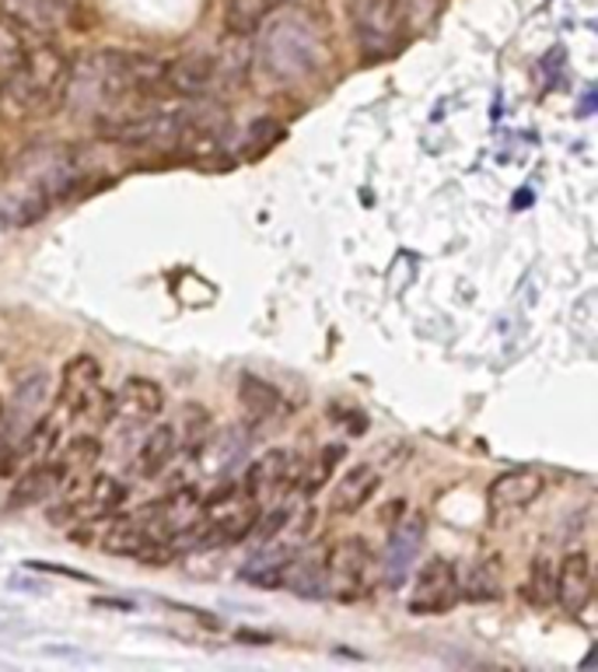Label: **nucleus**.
<instances>
[{
	"label": "nucleus",
	"mask_w": 598,
	"mask_h": 672,
	"mask_svg": "<svg viewBox=\"0 0 598 672\" xmlns=\"http://www.w3.org/2000/svg\"><path fill=\"white\" fill-rule=\"evenodd\" d=\"M595 596V567H591V557L585 550H574L561 561L556 567V588H553V599L561 603V609L567 617H581L588 609Z\"/></svg>",
	"instance_id": "8"
},
{
	"label": "nucleus",
	"mask_w": 598,
	"mask_h": 672,
	"mask_svg": "<svg viewBox=\"0 0 598 672\" xmlns=\"http://www.w3.org/2000/svg\"><path fill=\"white\" fill-rule=\"evenodd\" d=\"M378 487H382V477H378L374 466H368V463L354 466L336 480V487L329 494V511L333 516H354V511H361L374 498Z\"/></svg>",
	"instance_id": "14"
},
{
	"label": "nucleus",
	"mask_w": 598,
	"mask_h": 672,
	"mask_svg": "<svg viewBox=\"0 0 598 672\" xmlns=\"http://www.w3.org/2000/svg\"><path fill=\"white\" fill-rule=\"evenodd\" d=\"M287 516L291 511L284 508V505H273V508H267L263 516H255V522H252V532L249 536H255L259 543H270L276 532H281L284 525H287Z\"/></svg>",
	"instance_id": "27"
},
{
	"label": "nucleus",
	"mask_w": 598,
	"mask_h": 672,
	"mask_svg": "<svg viewBox=\"0 0 598 672\" xmlns=\"http://www.w3.org/2000/svg\"><path fill=\"white\" fill-rule=\"evenodd\" d=\"M284 588L297 592V596H323V553H302L291 557L284 571Z\"/></svg>",
	"instance_id": "21"
},
{
	"label": "nucleus",
	"mask_w": 598,
	"mask_h": 672,
	"mask_svg": "<svg viewBox=\"0 0 598 672\" xmlns=\"http://www.w3.org/2000/svg\"><path fill=\"white\" fill-rule=\"evenodd\" d=\"M259 61L263 67L281 77V82H297L323 61V46H318L315 25L305 14H281L259 35Z\"/></svg>",
	"instance_id": "2"
},
{
	"label": "nucleus",
	"mask_w": 598,
	"mask_h": 672,
	"mask_svg": "<svg viewBox=\"0 0 598 672\" xmlns=\"http://www.w3.org/2000/svg\"><path fill=\"white\" fill-rule=\"evenodd\" d=\"M25 56V43H22V32L14 25H8L4 18H0V77L11 74L18 64H22Z\"/></svg>",
	"instance_id": "26"
},
{
	"label": "nucleus",
	"mask_w": 598,
	"mask_h": 672,
	"mask_svg": "<svg viewBox=\"0 0 598 672\" xmlns=\"http://www.w3.org/2000/svg\"><path fill=\"white\" fill-rule=\"evenodd\" d=\"M276 4H281V0H228V11H225L228 35H246V39L255 35Z\"/></svg>",
	"instance_id": "20"
},
{
	"label": "nucleus",
	"mask_w": 598,
	"mask_h": 672,
	"mask_svg": "<svg viewBox=\"0 0 598 672\" xmlns=\"http://www.w3.org/2000/svg\"><path fill=\"white\" fill-rule=\"evenodd\" d=\"M59 410H67L77 421H106L112 413V397L102 389V365L91 354H77L67 361L64 379H59Z\"/></svg>",
	"instance_id": "3"
},
{
	"label": "nucleus",
	"mask_w": 598,
	"mask_h": 672,
	"mask_svg": "<svg viewBox=\"0 0 598 672\" xmlns=\"http://www.w3.org/2000/svg\"><path fill=\"white\" fill-rule=\"evenodd\" d=\"M98 459H102V442L81 434V438H74V442L64 448V456H59L53 466H56V473H59V484H64V480H77V477H91Z\"/></svg>",
	"instance_id": "18"
},
{
	"label": "nucleus",
	"mask_w": 598,
	"mask_h": 672,
	"mask_svg": "<svg viewBox=\"0 0 598 672\" xmlns=\"http://www.w3.org/2000/svg\"><path fill=\"white\" fill-rule=\"evenodd\" d=\"M242 456H246V434H235V431L217 434V438L204 445V466L214 473H228Z\"/></svg>",
	"instance_id": "24"
},
{
	"label": "nucleus",
	"mask_w": 598,
	"mask_h": 672,
	"mask_svg": "<svg viewBox=\"0 0 598 672\" xmlns=\"http://www.w3.org/2000/svg\"><path fill=\"white\" fill-rule=\"evenodd\" d=\"M458 599V571L448 557H431L410 592L413 613H445Z\"/></svg>",
	"instance_id": "7"
},
{
	"label": "nucleus",
	"mask_w": 598,
	"mask_h": 672,
	"mask_svg": "<svg viewBox=\"0 0 598 672\" xmlns=\"http://www.w3.org/2000/svg\"><path fill=\"white\" fill-rule=\"evenodd\" d=\"M178 431L186 434V442L196 448V445H204L207 438V431H210V413L204 407H186L183 410V421H178Z\"/></svg>",
	"instance_id": "28"
},
{
	"label": "nucleus",
	"mask_w": 598,
	"mask_h": 672,
	"mask_svg": "<svg viewBox=\"0 0 598 672\" xmlns=\"http://www.w3.org/2000/svg\"><path fill=\"white\" fill-rule=\"evenodd\" d=\"M67 71H70V61L59 50L53 46L25 50L22 64L0 77V98H4L8 109L22 116L46 112L53 102L64 98Z\"/></svg>",
	"instance_id": "1"
},
{
	"label": "nucleus",
	"mask_w": 598,
	"mask_h": 672,
	"mask_svg": "<svg viewBox=\"0 0 598 672\" xmlns=\"http://www.w3.org/2000/svg\"><path fill=\"white\" fill-rule=\"evenodd\" d=\"M50 403V379L43 371L29 375L25 382H18V389L11 392V410L4 407V418H8V438L22 442L25 434L43 421V410Z\"/></svg>",
	"instance_id": "11"
},
{
	"label": "nucleus",
	"mask_w": 598,
	"mask_h": 672,
	"mask_svg": "<svg viewBox=\"0 0 598 672\" xmlns=\"http://www.w3.org/2000/svg\"><path fill=\"white\" fill-rule=\"evenodd\" d=\"M162 85L178 98H199L217 88L214 77V53H186L178 61L165 64Z\"/></svg>",
	"instance_id": "12"
},
{
	"label": "nucleus",
	"mask_w": 598,
	"mask_h": 672,
	"mask_svg": "<svg viewBox=\"0 0 598 672\" xmlns=\"http://www.w3.org/2000/svg\"><path fill=\"white\" fill-rule=\"evenodd\" d=\"M553 588H556V571L550 567L546 557L532 561V575H529V596L535 606H550L553 603Z\"/></svg>",
	"instance_id": "25"
},
{
	"label": "nucleus",
	"mask_w": 598,
	"mask_h": 672,
	"mask_svg": "<svg viewBox=\"0 0 598 672\" xmlns=\"http://www.w3.org/2000/svg\"><path fill=\"white\" fill-rule=\"evenodd\" d=\"M546 490V477L543 469H532V466H518L501 473L490 490H487V501L493 516H514V511H525L529 505H535L543 498Z\"/></svg>",
	"instance_id": "6"
},
{
	"label": "nucleus",
	"mask_w": 598,
	"mask_h": 672,
	"mask_svg": "<svg viewBox=\"0 0 598 672\" xmlns=\"http://www.w3.org/2000/svg\"><path fill=\"white\" fill-rule=\"evenodd\" d=\"M14 469H18V448L8 445V442H0V480L14 477Z\"/></svg>",
	"instance_id": "29"
},
{
	"label": "nucleus",
	"mask_w": 598,
	"mask_h": 672,
	"mask_svg": "<svg viewBox=\"0 0 598 672\" xmlns=\"http://www.w3.org/2000/svg\"><path fill=\"white\" fill-rule=\"evenodd\" d=\"M56 490H59V473H56L53 463H43V466L29 469L25 477H18L8 505L11 508H29V505H39V501H50Z\"/></svg>",
	"instance_id": "17"
},
{
	"label": "nucleus",
	"mask_w": 598,
	"mask_h": 672,
	"mask_svg": "<svg viewBox=\"0 0 598 672\" xmlns=\"http://www.w3.org/2000/svg\"><path fill=\"white\" fill-rule=\"evenodd\" d=\"M294 477H297V459L291 456L287 448H270L246 469L242 490L259 508H263V505H270L276 498V494H284L294 484Z\"/></svg>",
	"instance_id": "5"
},
{
	"label": "nucleus",
	"mask_w": 598,
	"mask_h": 672,
	"mask_svg": "<svg viewBox=\"0 0 598 672\" xmlns=\"http://www.w3.org/2000/svg\"><path fill=\"white\" fill-rule=\"evenodd\" d=\"M238 403L249 413V421H270L281 410V392L270 382L255 379V375H242V382H238Z\"/></svg>",
	"instance_id": "19"
},
{
	"label": "nucleus",
	"mask_w": 598,
	"mask_h": 672,
	"mask_svg": "<svg viewBox=\"0 0 598 672\" xmlns=\"http://www.w3.org/2000/svg\"><path fill=\"white\" fill-rule=\"evenodd\" d=\"M102 546L109 553H127V557H151V553H157V540H154V532L144 525V519H123V522H116L109 532H106V540Z\"/></svg>",
	"instance_id": "16"
},
{
	"label": "nucleus",
	"mask_w": 598,
	"mask_h": 672,
	"mask_svg": "<svg viewBox=\"0 0 598 672\" xmlns=\"http://www.w3.org/2000/svg\"><path fill=\"white\" fill-rule=\"evenodd\" d=\"M424 532H427V522L421 516L395 525L392 540L382 553V582L389 588H403V582L410 578L416 553H421V546H424Z\"/></svg>",
	"instance_id": "9"
},
{
	"label": "nucleus",
	"mask_w": 598,
	"mask_h": 672,
	"mask_svg": "<svg viewBox=\"0 0 598 672\" xmlns=\"http://www.w3.org/2000/svg\"><path fill=\"white\" fill-rule=\"evenodd\" d=\"M458 588H463V596L472 599V603H487V599L501 596V564H497V557L472 564L469 578Z\"/></svg>",
	"instance_id": "23"
},
{
	"label": "nucleus",
	"mask_w": 598,
	"mask_h": 672,
	"mask_svg": "<svg viewBox=\"0 0 598 672\" xmlns=\"http://www.w3.org/2000/svg\"><path fill=\"white\" fill-rule=\"evenodd\" d=\"M0 18L18 32H32V35H53L64 25V4L59 0H0Z\"/></svg>",
	"instance_id": "13"
},
{
	"label": "nucleus",
	"mask_w": 598,
	"mask_h": 672,
	"mask_svg": "<svg viewBox=\"0 0 598 672\" xmlns=\"http://www.w3.org/2000/svg\"><path fill=\"white\" fill-rule=\"evenodd\" d=\"M0 421H4V400H0Z\"/></svg>",
	"instance_id": "30"
},
{
	"label": "nucleus",
	"mask_w": 598,
	"mask_h": 672,
	"mask_svg": "<svg viewBox=\"0 0 598 672\" xmlns=\"http://www.w3.org/2000/svg\"><path fill=\"white\" fill-rule=\"evenodd\" d=\"M175 452H178V431L172 424H154L148 427V434L141 438V448H137V459H133V469H137V477H157L172 459H175Z\"/></svg>",
	"instance_id": "15"
},
{
	"label": "nucleus",
	"mask_w": 598,
	"mask_h": 672,
	"mask_svg": "<svg viewBox=\"0 0 598 672\" xmlns=\"http://www.w3.org/2000/svg\"><path fill=\"white\" fill-rule=\"evenodd\" d=\"M291 557L294 553L287 546L259 553V557H252V564L242 571V578L252 585H263V588H284V571H287Z\"/></svg>",
	"instance_id": "22"
},
{
	"label": "nucleus",
	"mask_w": 598,
	"mask_h": 672,
	"mask_svg": "<svg viewBox=\"0 0 598 672\" xmlns=\"http://www.w3.org/2000/svg\"><path fill=\"white\" fill-rule=\"evenodd\" d=\"M165 407V392L157 382L151 379H141V375H133V379L123 382V389L112 397V413H109V424L112 421H127L130 427L137 424H151V418H157Z\"/></svg>",
	"instance_id": "10"
},
{
	"label": "nucleus",
	"mask_w": 598,
	"mask_h": 672,
	"mask_svg": "<svg viewBox=\"0 0 598 672\" xmlns=\"http://www.w3.org/2000/svg\"><path fill=\"white\" fill-rule=\"evenodd\" d=\"M371 567H374V557H371L368 543L340 540L323 553V596H333L340 603H354V599L368 596Z\"/></svg>",
	"instance_id": "4"
}]
</instances>
